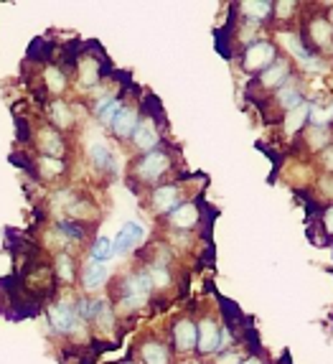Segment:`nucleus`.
<instances>
[{
    "label": "nucleus",
    "instance_id": "obj_3",
    "mask_svg": "<svg viewBox=\"0 0 333 364\" xmlns=\"http://www.w3.org/2000/svg\"><path fill=\"white\" fill-rule=\"evenodd\" d=\"M196 328H199V341H196V352L199 354H219L226 349V336L231 339L229 328L222 326L217 318L212 316H201L196 321Z\"/></svg>",
    "mask_w": 333,
    "mask_h": 364
},
{
    "label": "nucleus",
    "instance_id": "obj_31",
    "mask_svg": "<svg viewBox=\"0 0 333 364\" xmlns=\"http://www.w3.org/2000/svg\"><path fill=\"white\" fill-rule=\"evenodd\" d=\"M224 318H226V328H234L242 323V314H239V309H236L231 301H224Z\"/></svg>",
    "mask_w": 333,
    "mask_h": 364
},
{
    "label": "nucleus",
    "instance_id": "obj_18",
    "mask_svg": "<svg viewBox=\"0 0 333 364\" xmlns=\"http://www.w3.org/2000/svg\"><path fill=\"white\" fill-rule=\"evenodd\" d=\"M107 280H109V267L104 262L97 260L84 262V267H82V288H84V293H97Z\"/></svg>",
    "mask_w": 333,
    "mask_h": 364
},
{
    "label": "nucleus",
    "instance_id": "obj_28",
    "mask_svg": "<svg viewBox=\"0 0 333 364\" xmlns=\"http://www.w3.org/2000/svg\"><path fill=\"white\" fill-rule=\"evenodd\" d=\"M115 255V242L109 240V237L99 235L89 247V260H97V262H107L109 257Z\"/></svg>",
    "mask_w": 333,
    "mask_h": 364
},
{
    "label": "nucleus",
    "instance_id": "obj_10",
    "mask_svg": "<svg viewBox=\"0 0 333 364\" xmlns=\"http://www.w3.org/2000/svg\"><path fill=\"white\" fill-rule=\"evenodd\" d=\"M165 222H168V227L173 232H191L201 225V207L196 201L188 199V201H183V204H178V207L165 217Z\"/></svg>",
    "mask_w": 333,
    "mask_h": 364
},
{
    "label": "nucleus",
    "instance_id": "obj_26",
    "mask_svg": "<svg viewBox=\"0 0 333 364\" xmlns=\"http://www.w3.org/2000/svg\"><path fill=\"white\" fill-rule=\"evenodd\" d=\"M54 278L59 280V283H74L77 280V262H74V257L69 255V252H59L54 260Z\"/></svg>",
    "mask_w": 333,
    "mask_h": 364
},
{
    "label": "nucleus",
    "instance_id": "obj_23",
    "mask_svg": "<svg viewBox=\"0 0 333 364\" xmlns=\"http://www.w3.org/2000/svg\"><path fill=\"white\" fill-rule=\"evenodd\" d=\"M308 102H303L300 107L290 109V112H285L283 115V133L288 135V138H293V135L303 133L305 130V125H308V109H310Z\"/></svg>",
    "mask_w": 333,
    "mask_h": 364
},
{
    "label": "nucleus",
    "instance_id": "obj_32",
    "mask_svg": "<svg viewBox=\"0 0 333 364\" xmlns=\"http://www.w3.org/2000/svg\"><path fill=\"white\" fill-rule=\"evenodd\" d=\"M214 364H242V354L234 352V349H224V352H219Z\"/></svg>",
    "mask_w": 333,
    "mask_h": 364
},
{
    "label": "nucleus",
    "instance_id": "obj_5",
    "mask_svg": "<svg viewBox=\"0 0 333 364\" xmlns=\"http://www.w3.org/2000/svg\"><path fill=\"white\" fill-rule=\"evenodd\" d=\"M278 56L275 41H255L242 49V69L247 74H262Z\"/></svg>",
    "mask_w": 333,
    "mask_h": 364
},
{
    "label": "nucleus",
    "instance_id": "obj_20",
    "mask_svg": "<svg viewBox=\"0 0 333 364\" xmlns=\"http://www.w3.org/2000/svg\"><path fill=\"white\" fill-rule=\"evenodd\" d=\"M67 173V161L64 158H46L38 156L33 161V176L41 178V181H56Z\"/></svg>",
    "mask_w": 333,
    "mask_h": 364
},
{
    "label": "nucleus",
    "instance_id": "obj_16",
    "mask_svg": "<svg viewBox=\"0 0 333 364\" xmlns=\"http://www.w3.org/2000/svg\"><path fill=\"white\" fill-rule=\"evenodd\" d=\"M146 240V230L138 225V222H128V225H122L117 237L112 240L115 242V255H128L133 250H138Z\"/></svg>",
    "mask_w": 333,
    "mask_h": 364
},
{
    "label": "nucleus",
    "instance_id": "obj_19",
    "mask_svg": "<svg viewBox=\"0 0 333 364\" xmlns=\"http://www.w3.org/2000/svg\"><path fill=\"white\" fill-rule=\"evenodd\" d=\"M46 115H49V125L51 128H56L61 133V130H72L74 128V109L69 107L64 100H51L49 105H46Z\"/></svg>",
    "mask_w": 333,
    "mask_h": 364
},
{
    "label": "nucleus",
    "instance_id": "obj_11",
    "mask_svg": "<svg viewBox=\"0 0 333 364\" xmlns=\"http://www.w3.org/2000/svg\"><path fill=\"white\" fill-rule=\"evenodd\" d=\"M158 122H160V120H153V117L143 115V117H140V122H138V128H135L133 138H130V140H133L135 151H140L143 156L160 148V130H158Z\"/></svg>",
    "mask_w": 333,
    "mask_h": 364
},
{
    "label": "nucleus",
    "instance_id": "obj_36",
    "mask_svg": "<svg viewBox=\"0 0 333 364\" xmlns=\"http://www.w3.org/2000/svg\"><path fill=\"white\" fill-rule=\"evenodd\" d=\"M321 191L326 196H331V201H333V173H326V176L321 178Z\"/></svg>",
    "mask_w": 333,
    "mask_h": 364
},
{
    "label": "nucleus",
    "instance_id": "obj_34",
    "mask_svg": "<svg viewBox=\"0 0 333 364\" xmlns=\"http://www.w3.org/2000/svg\"><path fill=\"white\" fill-rule=\"evenodd\" d=\"M318 161H321V168L326 171V173H333V143L328 148H323Z\"/></svg>",
    "mask_w": 333,
    "mask_h": 364
},
{
    "label": "nucleus",
    "instance_id": "obj_37",
    "mask_svg": "<svg viewBox=\"0 0 333 364\" xmlns=\"http://www.w3.org/2000/svg\"><path fill=\"white\" fill-rule=\"evenodd\" d=\"M242 364H265V362H262L260 354H249L247 359H242Z\"/></svg>",
    "mask_w": 333,
    "mask_h": 364
},
{
    "label": "nucleus",
    "instance_id": "obj_39",
    "mask_svg": "<svg viewBox=\"0 0 333 364\" xmlns=\"http://www.w3.org/2000/svg\"><path fill=\"white\" fill-rule=\"evenodd\" d=\"M115 364H133V362H128V359H125V362H115Z\"/></svg>",
    "mask_w": 333,
    "mask_h": 364
},
{
    "label": "nucleus",
    "instance_id": "obj_22",
    "mask_svg": "<svg viewBox=\"0 0 333 364\" xmlns=\"http://www.w3.org/2000/svg\"><path fill=\"white\" fill-rule=\"evenodd\" d=\"M43 92H49V95H54L56 100H59V95H64L69 87V79H67V72L61 67H56V64H49V67L43 69Z\"/></svg>",
    "mask_w": 333,
    "mask_h": 364
},
{
    "label": "nucleus",
    "instance_id": "obj_24",
    "mask_svg": "<svg viewBox=\"0 0 333 364\" xmlns=\"http://www.w3.org/2000/svg\"><path fill=\"white\" fill-rule=\"evenodd\" d=\"M303 140H305V148H308V151L321 153L323 148H328L333 143V133H331V128H313V125H305Z\"/></svg>",
    "mask_w": 333,
    "mask_h": 364
},
{
    "label": "nucleus",
    "instance_id": "obj_29",
    "mask_svg": "<svg viewBox=\"0 0 333 364\" xmlns=\"http://www.w3.org/2000/svg\"><path fill=\"white\" fill-rule=\"evenodd\" d=\"M120 109H122V97L117 95V97L112 100V102L104 105V107L99 109V112H97V120L102 122V125H112V120L117 117V112H120Z\"/></svg>",
    "mask_w": 333,
    "mask_h": 364
},
{
    "label": "nucleus",
    "instance_id": "obj_15",
    "mask_svg": "<svg viewBox=\"0 0 333 364\" xmlns=\"http://www.w3.org/2000/svg\"><path fill=\"white\" fill-rule=\"evenodd\" d=\"M140 109L135 107V105H122V109L117 112V117L112 120V125H109V130H112V135H115L117 140H130L135 133V128H138L140 122Z\"/></svg>",
    "mask_w": 333,
    "mask_h": 364
},
{
    "label": "nucleus",
    "instance_id": "obj_1",
    "mask_svg": "<svg viewBox=\"0 0 333 364\" xmlns=\"http://www.w3.org/2000/svg\"><path fill=\"white\" fill-rule=\"evenodd\" d=\"M151 293H153L151 275H148L146 267H140V270H135V273L125 275L120 280V286H117V306L125 314H133V311L143 309L148 304Z\"/></svg>",
    "mask_w": 333,
    "mask_h": 364
},
{
    "label": "nucleus",
    "instance_id": "obj_25",
    "mask_svg": "<svg viewBox=\"0 0 333 364\" xmlns=\"http://www.w3.org/2000/svg\"><path fill=\"white\" fill-rule=\"evenodd\" d=\"M87 153H89V161L94 164V168L99 171H112V151H109V146L104 143L102 138H97L94 143H89V148H87Z\"/></svg>",
    "mask_w": 333,
    "mask_h": 364
},
{
    "label": "nucleus",
    "instance_id": "obj_14",
    "mask_svg": "<svg viewBox=\"0 0 333 364\" xmlns=\"http://www.w3.org/2000/svg\"><path fill=\"white\" fill-rule=\"evenodd\" d=\"M36 148H38V153H41V156H46V158H64V153H67L64 135H61L56 128H51V125H43V128H38Z\"/></svg>",
    "mask_w": 333,
    "mask_h": 364
},
{
    "label": "nucleus",
    "instance_id": "obj_33",
    "mask_svg": "<svg viewBox=\"0 0 333 364\" xmlns=\"http://www.w3.org/2000/svg\"><path fill=\"white\" fill-rule=\"evenodd\" d=\"M318 222H321V227H323V235L333 237V204H328V207L323 209Z\"/></svg>",
    "mask_w": 333,
    "mask_h": 364
},
{
    "label": "nucleus",
    "instance_id": "obj_35",
    "mask_svg": "<svg viewBox=\"0 0 333 364\" xmlns=\"http://www.w3.org/2000/svg\"><path fill=\"white\" fill-rule=\"evenodd\" d=\"M16 128H18V140H21V143H28V140H31V135H28V122H26L23 117H18V120H16Z\"/></svg>",
    "mask_w": 333,
    "mask_h": 364
},
{
    "label": "nucleus",
    "instance_id": "obj_4",
    "mask_svg": "<svg viewBox=\"0 0 333 364\" xmlns=\"http://www.w3.org/2000/svg\"><path fill=\"white\" fill-rule=\"evenodd\" d=\"M49 323L56 334H74L79 328V314H77V301L72 298H56L54 304L49 306Z\"/></svg>",
    "mask_w": 333,
    "mask_h": 364
},
{
    "label": "nucleus",
    "instance_id": "obj_38",
    "mask_svg": "<svg viewBox=\"0 0 333 364\" xmlns=\"http://www.w3.org/2000/svg\"><path fill=\"white\" fill-rule=\"evenodd\" d=\"M328 21H331V26H333V8H331V13H328Z\"/></svg>",
    "mask_w": 333,
    "mask_h": 364
},
{
    "label": "nucleus",
    "instance_id": "obj_9",
    "mask_svg": "<svg viewBox=\"0 0 333 364\" xmlns=\"http://www.w3.org/2000/svg\"><path fill=\"white\" fill-rule=\"evenodd\" d=\"M293 77V64L290 59H285V56H278V59L265 69V72L257 77V87L262 92H278L280 87Z\"/></svg>",
    "mask_w": 333,
    "mask_h": 364
},
{
    "label": "nucleus",
    "instance_id": "obj_8",
    "mask_svg": "<svg viewBox=\"0 0 333 364\" xmlns=\"http://www.w3.org/2000/svg\"><path fill=\"white\" fill-rule=\"evenodd\" d=\"M170 341H173V352L188 354L196 352V341H199V328H196L194 318H176L173 326H170Z\"/></svg>",
    "mask_w": 333,
    "mask_h": 364
},
{
    "label": "nucleus",
    "instance_id": "obj_7",
    "mask_svg": "<svg viewBox=\"0 0 333 364\" xmlns=\"http://www.w3.org/2000/svg\"><path fill=\"white\" fill-rule=\"evenodd\" d=\"M278 41L283 43L285 49H288V54H290L297 64H303L305 69H313V72H321L323 69L321 59H318V56L305 46V41L300 38V33H295V31H278Z\"/></svg>",
    "mask_w": 333,
    "mask_h": 364
},
{
    "label": "nucleus",
    "instance_id": "obj_21",
    "mask_svg": "<svg viewBox=\"0 0 333 364\" xmlns=\"http://www.w3.org/2000/svg\"><path fill=\"white\" fill-rule=\"evenodd\" d=\"M138 357L143 364H170V349L160 339H146L140 344Z\"/></svg>",
    "mask_w": 333,
    "mask_h": 364
},
{
    "label": "nucleus",
    "instance_id": "obj_2",
    "mask_svg": "<svg viewBox=\"0 0 333 364\" xmlns=\"http://www.w3.org/2000/svg\"><path fill=\"white\" fill-rule=\"evenodd\" d=\"M173 166V158H170L168 151H151L146 156H140L133 166V173L140 183H146V186H158V181L165 176Z\"/></svg>",
    "mask_w": 333,
    "mask_h": 364
},
{
    "label": "nucleus",
    "instance_id": "obj_12",
    "mask_svg": "<svg viewBox=\"0 0 333 364\" xmlns=\"http://www.w3.org/2000/svg\"><path fill=\"white\" fill-rule=\"evenodd\" d=\"M178 204H183L181 186H178V183H158V186L153 188L151 207H153V212H155V214H160V217H168V214L173 212Z\"/></svg>",
    "mask_w": 333,
    "mask_h": 364
},
{
    "label": "nucleus",
    "instance_id": "obj_27",
    "mask_svg": "<svg viewBox=\"0 0 333 364\" xmlns=\"http://www.w3.org/2000/svg\"><path fill=\"white\" fill-rule=\"evenodd\" d=\"M308 125L313 128H331L333 125V102H308Z\"/></svg>",
    "mask_w": 333,
    "mask_h": 364
},
{
    "label": "nucleus",
    "instance_id": "obj_6",
    "mask_svg": "<svg viewBox=\"0 0 333 364\" xmlns=\"http://www.w3.org/2000/svg\"><path fill=\"white\" fill-rule=\"evenodd\" d=\"M300 38L305 41V46H313L318 51H331L333 49V26L328 21V16L318 13V16H310L303 26V33Z\"/></svg>",
    "mask_w": 333,
    "mask_h": 364
},
{
    "label": "nucleus",
    "instance_id": "obj_17",
    "mask_svg": "<svg viewBox=\"0 0 333 364\" xmlns=\"http://www.w3.org/2000/svg\"><path fill=\"white\" fill-rule=\"evenodd\" d=\"M236 11H239V18L242 21L262 26V23H267V21H273V0H249V3H239Z\"/></svg>",
    "mask_w": 333,
    "mask_h": 364
},
{
    "label": "nucleus",
    "instance_id": "obj_13",
    "mask_svg": "<svg viewBox=\"0 0 333 364\" xmlns=\"http://www.w3.org/2000/svg\"><path fill=\"white\" fill-rule=\"evenodd\" d=\"M273 102L278 105L283 115L285 112H290V109L300 107L303 102H308V100H305V92H303V82L293 74L278 92H273Z\"/></svg>",
    "mask_w": 333,
    "mask_h": 364
},
{
    "label": "nucleus",
    "instance_id": "obj_30",
    "mask_svg": "<svg viewBox=\"0 0 333 364\" xmlns=\"http://www.w3.org/2000/svg\"><path fill=\"white\" fill-rule=\"evenodd\" d=\"M295 3H273V18L278 21V23H288V13H295Z\"/></svg>",
    "mask_w": 333,
    "mask_h": 364
}]
</instances>
